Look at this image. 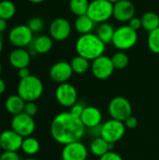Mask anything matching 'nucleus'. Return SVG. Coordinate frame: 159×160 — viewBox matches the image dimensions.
<instances>
[{"label": "nucleus", "mask_w": 159, "mask_h": 160, "mask_svg": "<svg viewBox=\"0 0 159 160\" xmlns=\"http://www.w3.org/2000/svg\"><path fill=\"white\" fill-rule=\"evenodd\" d=\"M6 89H7V84H6V82H5V81H4L3 79L0 78V96L3 95V94L5 93Z\"/></svg>", "instance_id": "40"}, {"label": "nucleus", "mask_w": 159, "mask_h": 160, "mask_svg": "<svg viewBox=\"0 0 159 160\" xmlns=\"http://www.w3.org/2000/svg\"><path fill=\"white\" fill-rule=\"evenodd\" d=\"M112 148H113V144L109 143L101 137L94 138L93 141L90 142V146H89L91 154L97 158H101L108 152L112 151Z\"/></svg>", "instance_id": "19"}, {"label": "nucleus", "mask_w": 159, "mask_h": 160, "mask_svg": "<svg viewBox=\"0 0 159 160\" xmlns=\"http://www.w3.org/2000/svg\"><path fill=\"white\" fill-rule=\"evenodd\" d=\"M147 45L152 52L159 54V27L149 33L147 38Z\"/></svg>", "instance_id": "30"}, {"label": "nucleus", "mask_w": 159, "mask_h": 160, "mask_svg": "<svg viewBox=\"0 0 159 160\" xmlns=\"http://www.w3.org/2000/svg\"><path fill=\"white\" fill-rule=\"evenodd\" d=\"M105 48L106 44L93 33L82 35L77 39L75 44V49L78 55L82 56L89 61H93L103 55Z\"/></svg>", "instance_id": "2"}, {"label": "nucleus", "mask_w": 159, "mask_h": 160, "mask_svg": "<svg viewBox=\"0 0 159 160\" xmlns=\"http://www.w3.org/2000/svg\"><path fill=\"white\" fill-rule=\"evenodd\" d=\"M128 25L135 31L140 30L142 27V19L138 18V17H133L129 22H128Z\"/></svg>", "instance_id": "35"}, {"label": "nucleus", "mask_w": 159, "mask_h": 160, "mask_svg": "<svg viewBox=\"0 0 159 160\" xmlns=\"http://www.w3.org/2000/svg\"><path fill=\"white\" fill-rule=\"evenodd\" d=\"M1 149H2V148H1V143H0V150H1Z\"/></svg>", "instance_id": "46"}, {"label": "nucleus", "mask_w": 159, "mask_h": 160, "mask_svg": "<svg viewBox=\"0 0 159 160\" xmlns=\"http://www.w3.org/2000/svg\"><path fill=\"white\" fill-rule=\"evenodd\" d=\"M33 34L27 24L16 25L9 31L8 40L16 48H24L33 42Z\"/></svg>", "instance_id": "9"}, {"label": "nucleus", "mask_w": 159, "mask_h": 160, "mask_svg": "<svg viewBox=\"0 0 159 160\" xmlns=\"http://www.w3.org/2000/svg\"><path fill=\"white\" fill-rule=\"evenodd\" d=\"M23 112L26 113L27 115L31 116V117H34L37 113V106L36 102L35 101L25 102V106H24Z\"/></svg>", "instance_id": "32"}, {"label": "nucleus", "mask_w": 159, "mask_h": 160, "mask_svg": "<svg viewBox=\"0 0 159 160\" xmlns=\"http://www.w3.org/2000/svg\"><path fill=\"white\" fill-rule=\"evenodd\" d=\"M124 124H125V126H126L127 128H128V129H133V128H137V126H138V119H137L135 116L131 115V116H129V117L124 122Z\"/></svg>", "instance_id": "37"}, {"label": "nucleus", "mask_w": 159, "mask_h": 160, "mask_svg": "<svg viewBox=\"0 0 159 160\" xmlns=\"http://www.w3.org/2000/svg\"><path fill=\"white\" fill-rule=\"evenodd\" d=\"M71 24L65 18L54 19L50 25V36L57 41H64L69 38L71 34Z\"/></svg>", "instance_id": "13"}, {"label": "nucleus", "mask_w": 159, "mask_h": 160, "mask_svg": "<svg viewBox=\"0 0 159 160\" xmlns=\"http://www.w3.org/2000/svg\"><path fill=\"white\" fill-rule=\"evenodd\" d=\"M70 66L72 68L73 73H76V74L86 73L91 68L90 61L80 55H77L72 58V60L70 61Z\"/></svg>", "instance_id": "26"}, {"label": "nucleus", "mask_w": 159, "mask_h": 160, "mask_svg": "<svg viewBox=\"0 0 159 160\" xmlns=\"http://www.w3.org/2000/svg\"><path fill=\"white\" fill-rule=\"evenodd\" d=\"M141 19H142V27L148 33L157 29L159 27V16L156 12L153 11L145 12Z\"/></svg>", "instance_id": "24"}, {"label": "nucleus", "mask_w": 159, "mask_h": 160, "mask_svg": "<svg viewBox=\"0 0 159 160\" xmlns=\"http://www.w3.org/2000/svg\"><path fill=\"white\" fill-rule=\"evenodd\" d=\"M127 128L124 122L110 119L104 123H102L100 127V137L107 141L109 143L114 144L123 139L126 134Z\"/></svg>", "instance_id": "6"}, {"label": "nucleus", "mask_w": 159, "mask_h": 160, "mask_svg": "<svg viewBox=\"0 0 159 160\" xmlns=\"http://www.w3.org/2000/svg\"><path fill=\"white\" fill-rule=\"evenodd\" d=\"M88 158V149L81 141L64 145L61 152L62 160H86Z\"/></svg>", "instance_id": "12"}, {"label": "nucleus", "mask_w": 159, "mask_h": 160, "mask_svg": "<svg viewBox=\"0 0 159 160\" xmlns=\"http://www.w3.org/2000/svg\"><path fill=\"white\" fill-rule=\"evenodd\" d=\"M39 149H40V143L36 138H34L32 136L23 138L21 150L25 155H27L29 157H33L38 153Z\"/></svg>", "instance_id": "25"}, {"label": "nucleus", "mask_w": 159, "mask_h": 160, "mask_svg": "<svg viewBox=\"0 0 159 160\" xmlns=\"http://www.w3.org/2000/svg\"><path fill=\"white\" fill-rule=\"evenodd\" d=\"M114 69L112 58L106 55L97 57L91 64L92 73L97 80H107L112 75Z\"/></svg>", "instance_id": "11"}, {"label": "nucleus", "mask_w": 159, "mask_h": 160, "mask_svg": "<svg viewBox=\"0 0 159 160\" xmlns=\"http://www.w3.org/2000/svg\"><path fill=\"white\" fill-rule=\"evenodd\" d=\"M1 72H2V65H1V62H0V75H1Z\"/></svg>", "instance_id": "45"}, {"label": "nucleus", "mask_w": 159, "mask_h": 160, "mask_svg": "<svg viewBox=\"0 0 159 160\" xmlns=\"http://www.w3.org/2000/svg\"><path fill=\"white\" fill-rule=\"evenodd\" d=\"M3 51V40H2V37H1V34H0V54Z\"/></svg>", "instance_id": "42"}, {"label": "nucleus", "mask_w": 159, "mask_h": 160, "mask_svg": "<svg viewBox=\"0 0 159 160\" xmlns=\"http://www.w3.org/2000/svg\"><path fill=\"white\" fill-rule=\"evenodd\" d=\"M25 106V101L19 95H11L7 98L5 101V108L7 112L10 114L17 115L23 112Z\"/></svg>", "instance_id": "20"}, {"label": "nucleus", "mask_w": 159, "mask_h": 160, "mask_svg": "<svg viewBox=\"0 0 159 160\" xmlns=\"http://www.w3.org/2000/svg\"><path fill=\"white\" fill-rule=\"evenodd\" d=\"M16 13V7L10 0L0 1V18L7 21L14 17Z\"/></svg>", "instance_id": "28"}, {"label": "nucleus", "mask_w": 159, "mask_h": 160, "mask_svg": "<svg viewBox=\"0 0 159 160\" xmlns=\"http://www.w3.org/2000/svg\"><path fill=\"white\" fill-rule=\"evenodd\" d=\"M114 32H115V28L113 27V25L106 22L99 23L97 29V36L103 43L109 44L112 42Z\"/></svg>", "instance_id": "23"}, {"label": "nucleus", "mask_w": 159, "mask_h": 160, "mask_svg": "<svg viewBox=\"0 0 159 160\" xmlns=\"http://www.w3.org/2000/svg\"><path fill=\"white\" fill-rule=\"evenodd\" d=\"M22 160H38V159L34 158H25V159H22Z\"/></svg>", "instance_id": "43"}, {"label": "nucleus", "mask_w": 159, "mask_h": 160, "mask_svg": "<svg viewBox=\"0 0 159 160\" xmlns=\"http://www.w3.org/2000/svg\"><path fill=\"white\" fill-rule=\"evenodd\" d=\"M27 26L33 33H38L44 28V21L39 17H32L28 21Z\"/></svg>", "instance_id": "31"}, {"label": "nucleus", "mask_w": 159, "mask_h": 160, "mask_svg": "<svg viewBox=\"0 0 159 160\" xmlns=\"http://www.w3.org/2000/svg\"><path fill=\"white\" fill-rule=\"evenodd\" d=\"M102 112L94 106H86L80 119L86 128H94L102 125Z\"/></svg>", "instance_id": "17"}, {"label": "nucleus", "mask_w": 159, "mask_h": 160, "mask_svg": "<svg viewBox=\"0 0 159 160\" xmlns=\"http://www.w3.org/2000/svg\"><path fill=\"white\" fill-rule=\"evenodd\" d=\"M135 6L129 0H120L113 4L114 19L121 22H129L135 15Z\"/></svg>", "instance_id": "16"}, {"label": "nucleus", "mask_w": 159, "mask_h": 160, "mask_svg": "<svg viewBox=\"0 0 159 160\" xmlns=\"http://www.w3.org/2000/svg\"><path fill=\"white\" fill-rule=\"evenodd\" d=\"M9 64L16 69L28 68L31 62V54L24 48H15L8 56Z\"/></svg>", "instance_id": "18"}, {"label": "nucleus", "mask_w": 159, "mask_h": 160, "mask_svg": "<svg viewBox=\"0 0 159 160\" xmlns=\"http://www.w3.org/2000/svg\"><path fill=\"white\" fill-rule=\"evenodd\" d=\"M27 1H29V2H31L33 4H39V3H42L45 0H27Z\"/></svg>", "instance_id": "41"}, {"label": "nucleus", "mask_w": 159, "mask_h": 160, "mask_svg": "<svg viewBox=\"0 0 159 160\" xmlns=\"http://www.w3.org/2000/svg\"><path fill=\"white\" fill-rule=\"evenodd\" d=\"M7 21L4 20V19H2V18H0V34L3 33V32L7 29Z\"/></svg>", "instance_id": "39"}, {"label": "nucleus", "mask_w": 159, "mask_h": 160, "mask_svg": "<svg viewBox=\"0 0 159 160\" xmlns=\"http://www.w3.org/2000/svg\"><path fill=\"white\" fill-rule=\"evenodd\" d=\"M86 128L81 119L69 112H62L54 116L51 123V135L59 144L66 145L81 141L85 134Z\"/></svg>", "instance_id": "1"}, {"label": "nucleus", "mask_w": 159, "mask_h": 160, "mask_svg": "<svg viewBox=\"0 0 159 160\" xmlns=\"http://www.w3.org/2000/svg\"><path fill=\"white\" fill-rule=\"evenodd\" d=\"M0 160H1V159H0Z\"/></svg>", "instance_id": "47"}, {"label": "nucleus", "mask_w": 159, "mask_h": 160, "mask_svg": "<svg viewBox=\"0 0 159 160\" xmlns=\"http://www.w3.org/2000/svg\"><path fill=\"white\" fill-rule=\"evenodd\" d=\"M52 47V38L49 36L42 35L33 40V50L36 53L45 54Z\"/></svg>", "instance_id": "22"}, {"label": "nucleus", "mask_w": 159, "mask_h": 160, "mask_svg": "<svg viewBox=\"0 0 159 160\" xmlns=\"http://www.w3.org/2000/svg\"><path fill=\"white\" fill-rule=\"evenodd\" d=\"M85 107H86V106H85L84 104L77 102L76 104H74V105L70 108L69 112H70L71 114H73L74 116H76V117L80 118V117H81V115L82 114L83 110L85 109Z\"/></svg>", "instance_id": "33"}, {"label": "nucleus", "mask_w": 159, "mask_h": 160, "mask_svg": "<svg viewBox=\"0 0 159 160\" xmlns=\"http://www.w3.org/2000/svg\"><path fill=\"white\" fill-rule=\"evenodd\" d=\"M138 41V33L128 24L122 25L115 29L112 44L119 51H127L133 48Z\"/></svg>", "instance_id": "4"}, {"label": "nucleus", "mask_w": 159, "mask_h": 160, "mask_svg": "<svg viewBox=\"0 0 159 160\" xmlns=\"http://www.w3.org/2000/svg\"><path fill=\"white\" fill-rule=\"evenodd\" d=\"M72 74L73 70L70 66V63L67 61H59L53 64L49 71L50 78L59 84L67 82L72 77Z\"/></svg>", "instance_id": "14"}, {"label": "nucleus", "mask_w": 159, "mask_h": 160, "mask_svg": "<svg viewBox=\"0 0 159 160\" xmlns=\"http://www.w3.org/2000/svg\"><path fill=\"white\" fill-rule=\"evenodd\" d=\"M1 160H22L21 159L20 155L18 152H8V151H4V153L0 156Z\"/></svg>", "instance_id": "34"}, {"label": "nucleus", "mask_w": 159, "mask_h": 160, "mask_svg": "<svg viewBox=\"0 0 159 160\" xmlns=\"http://www.w3.org/2000/svg\"><path fill=\"white\" fill-rule=\"evenodd\" d=\"M108 1H110V2H112V4H114V3H116V2H118V1H120V0H108Z\"/></svg>", "instance_id": "44"}, {"label": "nucleus", "mask_w": 159, "mask_h": 160, "mask_svg": "<svg viewBox=\"0 0 159 160\" xmlns=\"http://www.w3.org/2000/svg\"><path fill=\"white\" fill-rule=\"evenodd\" d=\"M99 160H124V159H123V158H122L119 154H117V153H115V152H113V151H110V152H108L107 154H105L104 156H102L101 158H99Z\"/></svg>", "instance_id": "36"}, {"label": "nucleus", "mask_w": 159, "mask_h": 160, "mask_svg": "<svg viewBox=\"0 0 159 160\" xmlns=\"http://www.w3.org/2000/svg\"><path fill=\"white\" fill-rule=\"evenodd\" d=\"M108 112L112 119L125 122L132 115V106L126 98L115 97L110 101Z\"/></svg>", "instance_id": "7"}, {"label": "nucleus", "mask_w": 159, "mask_h": 160, "mask_svg": "<svg viewBox=\"0 0 159 160\" xmlns=\"http://www.w3.org/2000/svg\"><path fill=\"white\" fill-rule=\"evenodd\" d=\"M96 25V22L87 15L78 16L74 22V27L78 33L81 35H86L92 33Z\"/></svg>", "instance_id": "21"}, {"label": "nucleus", "mask_w": 159, "mask_h": 160, "mask_svg": "<svg viewBox=\"0 0 159 160\" xmlns=\"http://www.w3.org/2000/svg\"><path fill=\"white\" fill-rule=\"evenodd\" d=\"M89 4L88 0H69V9L77 17L85 15L87 14Z\"/></svg>", "instance_id": "27"}, {"label": "nucleus", "mask_w": 159, "mask_h": 160, "mask_svg": "<svg viewBox=\"0 0 159 160\" xmlns=\"http://www.w3.org/2000/svg\"><path fill=\"white\" fill-rule=\"evenodd\" d=\"M23 138L12 129H7L0 134L1 148L4 151L18 152L22 148Z\"/></svg>", "instance_id": "15"}, {"label": "nucleus", "mask_w": 159, "mask_h": 160, "mask_svg": "<svg viewBox=\"0 0 159 160\" xmlns=\"http://www.w3.org/2000/svg\"><path fill=\"white\" fill-rule=\"evenodd\" d=\"M87 15L96 22H106L113 16V4L108 0H93L89 4Z\"/></svg>", "instance_id": "5"}, {"label": "nucleus", "mask_w": 159, "mask_h": 160, "mask_svg": "<svg viewBox=\"0 0 159 160\" xmlns=\"http://www.w3.org/2000/svg\"><path fill=\"white\" fill-rule=\"evenodd\" d=\"M55 99L62 107L71 108L78 102L76 87L69 82L60 83L55 90Z\"/></svg>", "instance_id": "10"}, {"label": "nucleus", "mask_w": 159, "mask_h": 160, "mask_svg": "<svg viewBox=\"0 0 159 160\" xmlns=\"http://www.w3.org/2000/svg\"><path fill=\"white\" fill-rule=\"evenodd\" d=\"M10 126L11 129L21 135L22 138L32 136L36 129L34 117H31L24 112L14 115L11 119Z\"/></svg>", "instance_id": "8"}, {"label": "nucleus", "mask_w": 159, "mask_h": 160, "mask_svg": "<svg viewBox=\"0 0 159 160\" xmlns=\"http://www.w3.org/2000/svg\"><path fill=\"white\" fill-rule=\"evenodd\" d=\"M44 86L39 78L30 75L27 78L21 79L17 86V95L25 102L37 100L43 94Z\"/></svg>", "instance_id": "3"}, {"label": "nucleus", "mask_w": 159, "mask_h": 160, "mask_svg": "<svg viewBox=\"0 0 159 160\" xmlns=\"http://www.w3.org/2000/svg\"><path fill=\"white\" fill-rule=\"evenodd\" d=\"M30 75H31V73H30V70L28 68H22L18 69V76L20 77V79L27 78Z\"/></svg>", "instance_id": "38"}, {"label": "nucleus", "mask_w": 159, "mask_h": 160, "mask_svg": "<svg viewBox=\"0 0 159 160\" xmlns=\"http://www.w3.org/2000/svg\"><path fill=\"white\" fill-rule=\"evenodd\" d=\"M112 61L115 69H124L129 63V57L125 52H117L112 57Z\"/></svg>", "instance_id": "29"}]
</instances>
